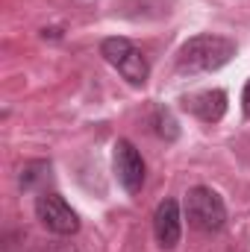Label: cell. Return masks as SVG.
Here are the masks:
<instances>
[{"instance_id": "obj_1", "label": "cell", "mask_w": 250, "mask_h": 252, "mask_svg": "<svg viewBox=\"0 0 250 252\" xmlns=\"http://www.w3.org/2000/svg\"><path fill=\"white\" fill-rule=\"evenodd\" d=\"M236 56V41L227 35L203 32L188 38L177 53V73L183 76H197V73H212Z\"/></svg>"}, {"instance_id": "obj_2", "label": "cell", "mask_w": 250, "mask_h": 252, "mask_svg": "<svg viewBox=\"0 0 250 252\" xmlns=\"http://www.w3.org/2000/svg\"><path fill=\"white\" fill-rule=\"evenodd\" d=\"M186 217L188 226H194L203 235H215L227 223V205L224 199L206 185H197L186 193Z\"/></svg>"}, {"instance_id": "obj_3", "label": "cell", "mask_w": 250, "mask_h": 252, "mask_svg": "<svg viewBox=\"0 0 250 252\" xmlns=\"http://www.w3.org/2000/svg\"><path fill=\"white\" fill-rule=\"evenodd\" d=\"M100 53H103V59L112 64L129 85H144V82H147V76H150L147 59H144V53H141L129 38H121V35L106 38V41L100 44Z\"/></svg>"}, {"instance_id": "obj_4", "label": "cell", "mask_w": 250, "mask_h": 252, "mask_svg": "<svg viewBox=\"0 0 250 252\" xmlns=\"http://www.w3.org/2000/svg\"><path fill=\"white\" fill-rule=\"evenodd\" d=\"M36 217L42 220V226L59 238H68V235H77L80 229V217L77 211L65 202L59 193H42L36 199Z\"/></svg>"}, {"instance_id": "obj_5", "label": "cell", "mask_w": 250, "mask_h": 252, "mask_svg": "<svg viewBox=\"0 0 250 252\" xmlns=\"http://www.w3.org/2000/svg\"><path fill=\"white\" fill-rule=\"evenodd\" d=\"M112 167H115V176H118V182H121V188L126 193H138L141 190V185H144V158L124 138L115 144Z\"/></svg>"}, {"instance_id": "obj_6", "label": "cell", "mask_w": 250, "mask_h": 252, "mask_svg": "<svg viewBox=\"0 0 250 252\" xmlns=\"http://www.w3.org/2000/svg\"><path fill=\"white\" fill-rule=\"evenodd\" d=\"M153 235L162 250H174L183 238V214L177 199H162L153 214Z\"/></svg>"}, {"instance_id": "obj_7", "label": "cell", "mask_w": 250, "mask_h": 252, "mask_svg": "<svg viewBox=\"0 0 250 252\" xmlns=\"http://www.w3.org/2000/svg\"><path fill=\"white\" fill-rule=\"evenodd\" d=\"M183 109L191 112L194 118H200L203 124H218L227 115V91L206 88V91L188 94V97H183Z\"/></svg>"}, {"instance_id": "obj_8", "label": "cell", "mask_w": 250, "mask_h": 252, "mask_svg": "<svg viewBox=\"0 0 250 252\" xmlns=\"http://www.w3.org/2000/svg\"><path fill=\"white\" fill-rule=\"evenodd\" d=\"M153 124H156V132H159L162 138H168V141H174V138L180 135V129H177V121H174V118H171V112H165V109H159V112H156Z\"/></svg>"}, {"instance_id": "obj_9", "label": "cell", "mask_w": 250, "mask_h": 252, "mask_svg": "<svg viewBox=\"0 0 250 252\" xmlns=\"http://www.w3.org/2000/svg\"><path fill=\"white\" fill-rule=\"evenodd\" d=\"M242 106H245V115L250 118V79H248V85H245V91H242Z\"/></svg>"}, {"instance_id": "obj_10", "label": "cell", "mask_w": 250, "mask_h": 252, "mask_svg": "<svg viewBox=\"0 0 250 252\" xmlns=\"http://www.w3.org/2000/svg\"><path fill=\"white\" fill-rule=\"evenodd\" d=\"M44 252H77L74 247H68V244H53V247H47Z\"/></svg>"}]
</instances>
